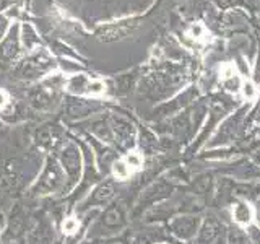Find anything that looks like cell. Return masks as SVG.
<instances>
[{"label": "cell", "instance_id": "obj_7", "mask_svg": "<svg viewBox=\"0 0 260 244\" xmlns=\"http://www.w3.org/2000/svg\"><path fill=\"white\" fill-rule=\"evenodd\" d=\"M26 244H54V223L44 211L29 223Z\"/></svg>", "mask_w": 260, "mask_h": 244}, {"label": "cell", "instance_id": "obj_11", "mask_svg": "<svg viewBox=\"0 0 260 244\" xmlns=\"http://www.w3.org/2000/svg\"><path fill=\"white\" fill-rule=\"evenodd\" d=\"M114 194H116V189H114V184L112 181H104V182H100L98 184L93 192L88 195V199L83 202V205H81V211L85 210H89L91 207H101V205H106L112 197Z\"/></svg>", "mask_w": 260, "mask_h": 244}, {"label": "cell", "instance_id": "obj_31", "mask_svg": "<svg viewBox=\"0 0 260 244\" xmlns=\"http://www.w3.org/2000/svg\"><path fill=\"white\" fill-rule=\"evenodd\" d=\"M246 95H252V86L250 85L246 86Z\"/></svg>", "mask_w": 260, "mask_h": 244}, {"label": "cell", "instance_id": "obj_16", "mask_svg": "<svg viewBox=\"0 0 260 244\" xmlns=\"http://www.w3.org/2000/svg\"><path fill=\"white\" fill-rule=\"evenodd\" d=\"M173 230L181 238H190L195 230H197V218H177L173 223Z\"/></svg>", "mask_w": 260, "mask_h": 244}, {"label": "cell", "instance_id": "obj_26", "mask_svg": "<svg viewBox=\"0 0 260 244\" xmlns=\"http://www.w3.org/2000/svg\"><path fill=\"white\" fill-rule=\"evenodd\" d=\"M127 165H128V166H132V168L142 166V158L138 157L137 153H130L128 157H127Z\"/></svg>", "mask_w": 260, "mask_h": 244}, {"label": "cell", "instance_id": "obj_27", "mask_svg": "<svg viewBox=\"0 0 260 244\" xmlns=\"http://www.w3.org/2000/svg\"><path fill=\"white\" fill-rule=\"evenodd\" d=\"M18 0H0V13H4L5 10H8L10 7H13Z\"/></svg>", "mask_w": 260, "mask_h": 244}, {"label": "cell", "instance_id": "obj_24", "mask_svg": "<svg viewBox=\"0 0 260 244\" xmlns=\"http://www.w3.org/2000/svg\"><path fill=\"white\" fill-rule=\"evenodd\" d=\"M142 146L145 150H151V148L156 146V140H154V137L150 132H143L142 134Z\"/></svg>", "mask_w": 260, "mask_h": 244}, {"label": "cell", "instance_id": "obj_13", "mask_svg": "<svg viewBox=\"0 0 260 244\" xmlns=\"http://www.w3.org/2000/svg\"><path fill=\"white\" fill-rule=\"evenodd\" d=\"M85 130H88L89 134H93L94 137L100 138L101 142L104 143H111L114 142V134H112V129H111V122L108 117H94V119H89L83 124Z\"/></svg>", "mask_w": 260, "mask_h": 244}, {"label": "cell", "instance_id": "obj_15", "mask_svg": "<svg viewBox=\"0 0 260 244\" xmlns=\"http://www.w3.org/2000/svg\"><path fill=\"white\" fill-rule=\"evenodd\" d=\"M20 36H21V44L23 47L26 49V51L32 52L36 51V49H39V46L43 44V41H41V38L38 36L36 29L32 28L31 23H23L20 26Z\"/></svg>", "mask_w": 260, "mask_h": 244}, {"label": "cell", "instance_id": "obj_14", "mask_svg": "<svg viewBox=\"0 0 260 244\" xmlns=\"http://www.w3.org/2000/svg\"><path fill=\"white\" fill-rule=\"evenodd\" d=\"M91 78L86 73H75L65 80V92L70 96H85L89 95V86H91Z\"/></svg>", "mask_w": 260, "mask_h": 244}, {"label": "cell", "instance_id": "obj_22", "mask_svg": "<svg viewBox=\"0 0 260 244\" xmlns=\"http://www.w3.org/2000/svg\"><path fill=\"white\" fill-rule=\"evenodd\" d=\"M57 65L62 67V70H65V73H72L73 72V75L78 73V70H81L78 62L72 60V59H59V64H57Z\"/></svg>", "mask_w": 260, "mask_h": 244}, {"label": "cell", "instance_id": "obj_2", "mask_svg": "<svg viewBox=\"0 0 260 244\" xmlns=\"http://www.w3.org/2000/svg\"><path fill=\"white\" fill-rule=\"evenodd\" d=\"M65 182H67V176H65V171L62 169L59 160L54 155H47L43 171H41L35 184L31 186L29 195L35 199H39L52 195L55 192H62Z\"/></svg>", "mask_w": 260, "mask_h": 244}, {"label": "cell", "instance_id": "obj_1", "mask_svg": "<svg viewBox=\"0 0 260 244\" xmlns=\"http://www.w3.org/2000/svg\"><path fill=\"white\" fill-rule=\"evenodd\" d=\"M57 67V62L52 54L46 47H39L36 51L29 52L24 59L16 62L12 69L15 78L21 81H38L43 77H49L52 70Z\"/></svg>", "mask_w": 260, "mask_h": 244}, {"label": "cell", "instance_id": "obj_3", "mask_svg": "<svg viewBox=\"0 0 260 244\" xmlns=\"http://www.w3.org/2000/svg\"><path fill=\"white\" fill-rule=\"evenodd\" d=\"M57 160H59L62 169L67 176V182L62 194H69L78 186L83 176V153L78 148V145L73 140H65L59 148H57Z\"/></svg>", "mask_w": 260, "mask_h": 244}, {"label": "cell", "instance_id": "obj_30", "mask_svg": "<svg viewBox=\"0 0 260 244\" xmlns=\"http://www.w3.org/2000/svg\"><path fill=\"white\" fill-rule=\"evenodd\" d=\"M254 161H255V163H258V165H260V148L254 153Z\"/></svg>", "mask_w": 260, "mask_h": 244}, {"label": "cell", "instance_id": "obj_28", "mask_svg": "<svg viewBox=\"0 0 260 244\" xmlns=\"http://www.w3.org/2000/svg\"><path fill=\"white\" fill-rule=\"evenodd\" d=\"M96 244H125V241L122 238H112V239H106V241H98Z\"/></svg>", "mask_w": 260, "mask_h": 244}, {"label": "cell", "instance_id": "obj_23", "mask_svg": "<svg viewBox=\"0 0 260 244\" xmlns=\"http://www.w3.org/2000/svg\"><path fill=\"white\" fill-rule=\"evenodd\" d=\"M10 18L5 15V13H0V41H2L5 36H7V33L8 29H10Z\"/></svg>", "mask_w": 260, "mask_h": 244}, {"label": "cell", "instance_id": "obj_9", "mask_svg": "<svg viewBox=\"0 0 260 244\" xmlns=\"http://www.w3.org/2000/svg\"><path fill=\"white\" fill-rule=\"evenodd\" d=\"M140 23L137 20H127V21H119V23H111L104 24L96 31V38L101 43H114V41H120L138 29Z\"/></svg>", "mask_w": 260, "mask_h": 244}, {"label": "cell", "instance_id": "obj_8", "mask_svg": "<svg viewBox=\"0 0 260 244\" xmlns=\"http://www.w3.org/2000/svg\"><path fill=\"white\" fill-rule=\"evenodd\" d=\"M100 109V104L93 100H85L81 96H65L63 100V112L69 120H81L89 114Z\"/></svg>", "mask_w": 260, "mask_h": 244}, {"label": "cell", "instance_id": "obj_20", "mask_svg": "<svg viewBox=\"0 0 260 244\" xmlns=\"http://www.w3.org/2000/svg\"><path fill=\"white\" fill-rule=\"evenodd\" d=\"M132 81H134V77L132 75H122L116 80V93L119 95H125L130 86H132Z\"/></svg>", "mask_w": 260, "mask_h": 244}, {"label": "cell", "instance_id": "obj_29", "mask_svg": "<svg viewBox=\"0 0 260 244\" xmlns=\"http://www.w3.org/2000/svg\"><path fill=\"white\" fill-rule=\"evenodd\" d=\"M7 104H8V98H7V95L2 92V89H0V111H2Z\"/></svg>", "mask_w": 260, "mask_h": 244}, {"label": "cell", "instance_id": "obj_32", "mask_svg": "<svg viewBox=\"0 0 260 244\" xmlns=\"http://www.w3.org/2000/svg\"><path fill=\"white\" fill-rule=\"evenodd\" d=\"M80 244H93V242H91V241H86V239H85V241H81Z\"/></svg>", "mask_w": 260, "mask_h": 244}, {"label": "cell", "instance_id": "obj_6", "mask_svg": "<svg viewBox=\"0 0 260 244\" xmlns=\"http://www.w3.org/2000/svg\"><path fill=\"white\" fill-rule=\"evenodd\" d=\"M20 26L21 24L15 23L10 26L7 36L0 41V67L8 69L18 62L20 55L23 52V44H21V36H20Z\"/></svg>", "mask_w": 260, "mask_h": 244}, {"label": "cell", "instance_id": "obj_12", "mask_svg": "<svg viewBox=\"0 0 260 244\" xmlns=\"http://www.w3.org/2000/svg\"><path fill=\"white\" fill-rule=\"evenodd\" d=\"M111 129L114 134V140L120 146H130L134 140V126L130 122L120 116H111Z\"/></svg>", "mask_w": 260, "mask_h": 244}, {"label": "cell", "instance_id": "obj_10", "mask_svg": "<svg viewBox=\"0 0 260 244\" xmlns=\"http://www.w3.org/2000/svg\"><path fill=\"white\" fill-rule=\"evenodd\" d=\"M32 140L35 143L43 150H55L65 142L63 140V132L62 129L57 124H44L41 126L39 129H36L35 135H32Z\"/></svg>", "mask_w": 260, "mask_h": 244}, {"label": "cell", "instance_id": "obj_5", "mask_svg": "<svg viewBox=\"0 0 260 244\" xmlns=\"http://www.w3.org/2000/svg\"><path fill=\"white\" fill-rule=\"evenodd\" d=\"M125 225V207L124 203H112L111 207L106 208L101 217L98 218L96 225L89 228V236H101L104 233H112L120 230Z\"/></svg>", "mask_w": 260, "mask_h": 244}, {"label": "cell", "instance_id": "obj_19", "mask_svg": "<svg viewBox=\"0 0 260 244\" xmlns=\"http://www.w3.org/2000/svg\"><path fill=\"white\" fill-rule=\"evenodd\" d=\"M234 218L242 225H247L250 222V208L247 203H238L234 207Z\"/></svg>", "mask_w": 260, "mask_h": 244}, {"label": "cell", "instance_id": "obj_17", "mask_svg": "<svg viewBox=\"0 0 260 244\" xmlns=\"http://www.w3.org/2000/svg\"><path fill=\"white\" fill-rule=\"evenodd\" d=\"M219 230H221V226L213 218H208L205 223H203L202 230H200V238L199 241L200 242H211L216 236L219 234Z\"/></svg>", "mask_w": 260, "mask_h": 244}, {"label": "cell", "instance_id": "obj_33", "mask_svg": "<svg viewBox=\"0 0 260 244\" xmlns=\"http://www.w3.org/2000/svg\"><path fill=\"white\" fill-rule=\"evenodd\" d=\"M54 244H62V241H55Z\"/></svg>", "mask_w": 260, "mask_h": 244}, {"label": "cell", "instance_id": "obj_25", "mask_svg": "<svg viewBox=\"0 0 260 244\" xmlns=\"http://www.w3.org/2000/svg\"><path fill=\"white\" fill-rule=\"evenodd\" d=\"M78 231V220L75 218H65V223H63V233L72 234Z\"/></svg>", "mask_w": 260, "mask_h": 244}, {"label": "cell", "instance_id": "obj_4", "mask_svg": "<svg viewBox=\"0 0 260 244\" xmlns=\"http://www.w3.org/2000/svg\"><path fill=\"white\" fill-rule=\"evenodd\" d=\"M29 215L21 203H16L7 218V225L0 234V244H26Z\"/></svg>", "mask_w": 260, "mask_h": 244}, {"label": "cell", "instance_id": "obj_18", "mask_svg": "<svg viewBox=\"0 0 260 244\" xmlns=\"http://www.w3.org/2000/svg\"><path fill=\"white\" fill-rule=\"evenodd\" d=\"M169 192V187L165 186V184H154L153 187H150L148 191L145 192V195L142 197V202H154V200H158L161 197H166Z\"/></svg>", "mask_w": 260, "mask_h": 244}, {"label": "cell", "instance_id": "obj_21", "mask_svg": "<svg viewBox=\"0 0 260 244\" xmlns=\"http://www.w3.org/2000/svg\"><path fill=\"white\" fill-rule=\"evenodd\" d=\"M112 173H114V176H116L117 179H125V177H128V165L125 161H120V160H117V161H114L112 163Z\"/></svg>", "mask_w": 260, "mask_h": 244}]
</instances>
